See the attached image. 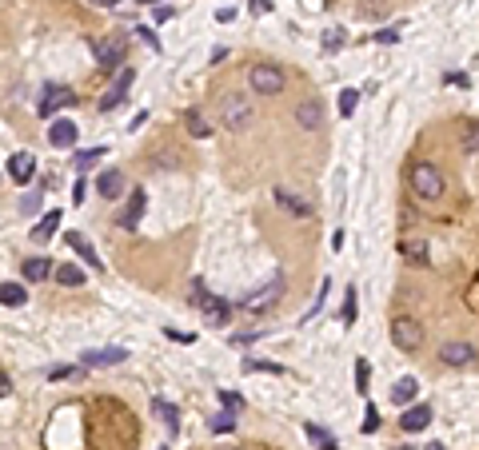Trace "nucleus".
Segmentation results:
<instances>
[{
  "label": "nucleus",
  "instance_id": "nucleus-1",
  "mask_svg": "<svg viewBox=\"0 0 479 450\" xmlns=\"http://www.w3.org/2000/svg\"><path fill=\"white\" fill-rule=\"evenodd\" d=\"M408 180H411V191H416L419 200H439V195H443V171H439L431 160L411 164Z\"/></svg>",
  "mask_w": 479,
  "mask_h": 450
},
{
  "label": "nucleus",
  "instance_id": "nucleus-2",
  "mask_svg": "<svg viewBox=\"0 0 479 450\" xmlns=\"http://www.w3.org/2000/svg\"><path fill=\"white\" fill-rule=\"evenodd\" d=\"M280 295H284V275H275L272 283H264V287H256L252 295H244V299H240V307L252 311V315H260V311L275 307V303H280Z\"/></svg>",
  "mask_w": 479,
  "mask_h": 450
},
{
  "label": "nucleus",
  "instance_id": "nucleus-3",
  "mask_svg": "<svg viewBox=\"0 0 479 450\" xmlns=\"http://www.w3.org/2000/svg\"><path fill=\"white\" fill-rule=\"evenodd\" d=\"M248 80H252L256 96H280V92H284V72L275 68V64H256V68L248 72Z\"/></svg>",
  "mask_w": 479,
  "mask_h": 450
},
{
  "label": "nucleus",
  "instance_id": "nucleus-4",
  "mask_svg": "<svg viewBox=\"0 0 479 450\" xmlns=\"http://www.w3.org/2000/svg\"><path fill=\"white\" fill-rule=\"evenodd\" d=\"M220 116H224L228 132H240V128L252 124V104H248L244 96H224V100H220Z\"/></svg>",
  "mask_w": 479,
  "mask_h": 450
},
{
  "label": "nucleus",
  "instance_id": "nucleus-5",
  "mask_svg": "<svg viewBox=\"0 0 479 450\" xmlns=\"http://www.w3.org/2000/svg\"><path fill=\"white\" fill-rule=\"evenodd\" d=\"M200 291V287H196ZM196 307L204 311V319H208V327H228L232 323V303H224V299H216V295H196Z\"/></svg>",
  "mask_w": 479,
  "mask_h": 450
},
{
  "label": "nucleus",
  "instance_id": "nucleus-6",
  "mask_svg": "<svg viewBox=\"0 0 479 450\" xmlns=\"http://www.w3.org/2000/svg\"><path fill=\"white\" fill-rule=\"evenodd\" d=\"M92 56L104 72H120L124 68V41H92Z\"/></svg>",
  "mask_w": 479,
  "mask_h": 450
},
{
  "label": "nucleus",
  "instance_id": "nucleus-7",
  "mask_svg": "<svg viewBox=\"0 0 479 450\" xmlns=\"http://www.w3.org/2000/svg\"><path fill=\"white\" fill-rule=\"evenodd\" d=\"M391 343H396L399 350H419V343H423V327H419L416 319H396V323H391Z\"/></svg>",
  "mask_w": 479,
  "mask_h": 450
},
{
  "label": "nucleus",
  "instance_id": "nucleus-8",
  "mask_svg": "<svg viewBox=\"0 0 479 450\" xmlns=\"http://www.w3.org/2000/svg\"><path fill=\"white\" fill-rule=\"evenodd\" d=\"M132 80H136V72L132 68H120L116 72V80H112V88L100 96V112H112V108H120L124 104V96H128V88H132Z\"/></svg>",
  "mask_w": 479,
  "mask_h": 450
},
{
  "label": "nucleus",
  "instance_id": "nucleus-9",
  "mask_svg": "<svg viewBox=\"0 0 479 450\" xmlns=\"http://www.w3.org/2000/svg\"><path fill=\"white\" fill-rule=\"evenodd\" d=\"M144 188H136V191H128V203H124L120 211H116V227H124V231H132L136 223L144 220Z\"/></svg>",
  "mask_w": 479,
  "mask_h": 450
},
{
  "label": "nucleus",
  "instance_id": "nucleus-10",
  "mask_svg": "<svg viewBox=\"0 0 479 450\" xmlns=\"http://www.w3.org/2000/svg\"><path fill=\"white\" fill-rule=\"evenodd\" d=\"M64 104H76V96H72V88H64V84H48L41 96V104H36V112H41L44 120H48L52 112H60Z\"/></svg>",
  "mask_w": 479,
  "mask_h": 450
},
{
  "label": "nucleus",
  "instance_id": "nucleus-11",
  "mask_svg": "<svg viewBox=\"0 0 479 450\" xmlns=\"http://www.w3.org/2000/svg\"><path fill=\"white\" fill-rule=\"evenodd\" d=\"M68 247L76 251V255H80V259L88 263L92 271H104V259L96 255V247H92V240L84 235V231H68Z\"/></svg>",
  "mask_w": 479,
  "mask_h": 450
},
{
  "label": "nucleus",
  "instance_id": "nucleus-12",
  "mask_svg": "<svg viewBox=\"0 0 479 450\" xmlns=\"http://www.w3.org/2000/svg\"><path fill=\"white\" fill-rule=\"evenodd\" d=\"M439 359L448 363V367H471L475 363V347L471 343H443L439 347Z\"/></svg>",
  "mask_w": 479,
  "mask_h": 450
},
{
  "label": "nucleus",
  "instance_id": "nucleus-13",
  "mask_svg": "<svg viewBox=\"0 0 479 450\" xmlns=\"http://www.w3.org/2000/svg\"><path fill=\"white\" fill-rule=\"evenodd\" d=\"M128 359V350L124 347H100V350H84L80 363L84 367H116V363Z\"/></svg>",
  "mask_w": 479,
  "mask_h": 450
},
{
  "label": "nucleus",
  "instance_id": "nucleus-14",
  "mask_svg": "<svg viewBox=\"0 0 479 450\" xmlns=\"http://www.w3.org/2000/svg\"><path fill=\"white\" fill-rule=\"evenodd\" d=\"M80 140V128L72 120H52L48 124V144L52 148H72V144Z\"/></svg>",
  "mask_w": 479,
  "mask_h": 450
},
{
  "label": "nucleus",
  "instance_id": "nucleus-15",
  "mask_svg": "<svg viewBox=\"0 0 479 450\" xmlns=\"http://www.w3.org/2000/svg\"><path fill=\"white\" fill-rule=\"evenodd\" d=\"M96 191H100L104 200H120L124 195V171L120 168H108L96 176Z\"/></svg>",
  "mask_w": 479,
  "mask_h": 450
},
{
  "label": "nucleus",
  "instance_id": "nucleus-16",
  "mask_svg": "<svg viewBox=\"0 0 479 450\" xmlns=\"http://www.w3.org/2000/svg\"><path fill=\"white\" fill-rule=\"evenodd\" d=\"M32 176H36V160H32L28 151H16V156H9V180H12V183H28Z\"/></svg>",
  "mask_w": 479,
  "mask_h": 450
},
{
  "label": "nucleus",
  "instance_id": "nucleus-17",
  "mask_svg": "<svg viewBox=\"0 0 479 450\" xmlns=\"http://www.w3.org/2000/svg\"><path fill=\"white\" fill-rule=\"evenodd\" d=\"M431 422V402H419V407H408L404 414H399V427L408 430V434H416V430H423Z\"/></svg>",
  "mask_w": 479,
  "mask_h": 450
},
{
  "label": "nucleus",
  "instance_id": "nucleus-18",
  "mask_svg": "<svg viewBox=\"0 0 479 450\" xmlns=\"http://www.w3.org/2000/svg\"><path fill=\"white\" fill-rule=\"evenodd\" d=\"M184 128H188V136H192V140H208V136H212V124H208V116L200 108L184 112Z\"/></svg>",
  "mask_w": 479,
  "mask_h": 450
},
{
  "label": "nucleus",
  "instance_id": "nucleus-19",
  "mask_svg": "<svg viewBox=\"0 0 479 450\" xmlns=\"http://www.w3.org/2000/svg\"><path fill=\"white\" fill-rule=\"evenodd\" d=\"M296 120L304 124V132H316L320 124H324V104H320V100H304L296 108Z\"/></svg>",
  "mask_w": 479,
  "mask_h": 450
},
{
  "label": "nucleus",
  "instance_id": "nucleus-20",
  "mask_svg": "<svg viewBox=\"0 0 479 450\" xmlns=\"http://www.w3.org/2000/svg\"><path fill=\"white\" fill-rule=\"evenodd\" d=\"M275 203L284 211H292V215H312V203H307L304 195H296V191H288V188H275Z\"/></svg>",
  "mask_w": 479,
  "mask_h": 450
},
{
  "label": "nucleus",
  "instance_id": "nucleus-21",
  "mask_svg": "<svg viewBox=\"0 0 479 450\" xmlns=\"http://www.w3.org/2000/svg\"><path fill=\"white\" fill-rule=\"evenodd\" d=\"M56 227H60V208H52L48 215H44L36 227H32V243H44V240H52L56 235Z\"/></svg>",
  "mask_w": 479,
  "mask_h": 450
},
{
  "label": "nucleus",
  "instance_id": "nucleus-22",
  "mask_svg": "<svg viewBox=\"0 0 479 450\" xmlns=\"http://www.w3.org/2000/svg\"><path fill=\"white\" fill-rule=\"evenodd\" d=\"M52 275V263L44 259V255H28V259H24V279L28 283H41V279H48Z\"/></svg>",
  "mask_w": 479,
  "mask_h": 450
},
{
  "label": "nucleus",
  "instance_id": "nucleus-23",
  "mask_svg": "<svg viewBox=\"0 0 479 450\" xmlns=\"http://www.w3.org/2000/svg\"><path fill=\"white\" fill-rule=\"evenodd\" d=\"M416 395H419V382L416 379H399L396 387H391V402H396V407H404V410L411 407V399H416Z\"/></svg>",
  "mask_w": 479,
  "mask_h": 450
},
{
  "label": "nucleus",
  "instance_id": "nucleus-24",
  "mask_svg": "<svg viewBox=\"0 0 479 450\" xmlns=\"http://www.w3.org/2000/svg\"><path fill=\"white\" fill-rule=\"evenodd\" d=\"M0 303L4 307H24L28 303V291H24V283H0Z\"/></svg>",
  "mask_w": 479,
  "mask_h": 450
},
{
  "label": "nucleus",
  "instance_id": "nucleus-25",
  "mask_svg": "<svg viewBox=\"0 0 479 450\" xmlns=\"http://www.w3.org/2000/svg\"><path fill=\"white\" fill-rule=\"evenodd\" d=\"M152 414H156V419H160L168 430H180V410H176L168 399H152Z\"/></svg>",
  "mask_w": 479,
  "mask_h": 450
},
{
  "label": "nucleus",
  "instance_id": "nucleus-26",
  "mask_svg": "<svg viewBox=\"0 0 479 450\" xmlns=\"http://www.w3.org/2000/svg\"><path fill=\"white\" fill-rule=\"evenodd\" d=\"M304 434L312 439V446H316V450H339V442L332 439V434H327L320 422H304Z\"/></svg>",
  "mask_w": 479,
  "mask_h": 450
},
{
  "label": "nucleus",
  "instance_id": "nucleus-27",
  "mask_svg": "<svg viewBox=\"0 0 479 450\" xmlns=\"http://www.w3.org/2000/svg\"><path fill=\"white\" fill-rule=\"evenodd\" d=\"M208 427H212L216 434H232V430L240 427V414H236V410H220V414L208 419Z\"/></svg>",
  "mask_w": 479,
  "mask_h": 450
},
{
  "label": "nucleus",
  "instance_id": "nucleus-28",
  "mask_svg": "<svg viewBox=\"0 0 479 450\" xmlns=\"http://www.w3.org/2000/svg\"><path fill=\"white\" fill-rule=\"evenodd\" d=\"M399 255H408L411 263H428V243L423 240H399Z\"/></svg>",
  "mask_w": 479,
  "mask_h": 450
},
{
  "label": "nucleus",
  "instance_id": "nucleus-29",
  "mask_svg": "<svg viewBox=\"0 0 479 450\" xmlns=\"http://www.w3.org/2000/svg\"><path fill=\"white\" fill-rule=\"evenodd\" d=\"M80 279H84V271H80V267H72V263L56 267V283H64V287H76Z\"/></svg>",
  "mask_w": 479,
  "mask_h": 450
},
{
  "label": "nucleus",
  "instance_id": "nucleus-30",
  "mask_svg": "<svg viewBox=\"0 0 479 450\" xmlns=\"http://www.w3.org/2000/svg\"><path fill=\"white\" fill-rule=\"evenodd\" d=\"M100 156H104V148H88V151H76V160H72V164H76V171H88Z\"/></svg>",
  "mask_w": 479,
  "mask_h": 450
},
{
  "label": "nucleus",
  "instance_id": "nucleus-31",
  "mask_svg": "<svg viewBox=\"0 0 479 450\" xmlns=\"http://www.w3.org/2000/svg\"><path fill=\"white\" fill-rule=\"evenodd\" d=\"M356 104H359V92L356 88L339 92V116H352V112H356Z\"/></svg>",
  "mask_w": 479,
  "mask_h": 450
},
{
  "label": "nucleus",
  "instance_id": "nucleus-32",
  "mask_svg": "<svg viewBox=\"0 0 479 450\" xmlns=\"http://www.w3.org/2000/svg\"><path fill=\"white\" fill-rule=\"evenodd\" d=\"M339 319L352 327L356 323V287H347V295H344V311H339Z\"/></svg>",
  "mask_w": 479,
  "mask_h": 450
},
{
  "label": "nucleus",
  "instance_id": "nucleus-33",
  "mask_svg": "<svg viewBox=\"0 0 479 450\" xmlns=\"http://www.w3.org/2000/svg\"><path fill=\"white\" fill-rule=\"evenodd\" d=\"M359 430H364V434H376V430H379V410L372 407V402H367V410H364V422H359Z\"/></svg>",
  "mask_w": 479,
  "mask_h": 450
},
{
  "label": "nucleus",
  "instance_id": "nucleus-34",
  "mask_svg": "<svg viewBox=\"0 0 479 450\" xmlns=\"http://www.w3.org/2000/svg\"><path fill=\"white\" fill-rule=\"evenodd\" d=\"M344 48V28H327L324 32V52H339Z\"/></svg>",
  "mask_w": 479,
  "mask_h": 450
},
{
  "label": "nucleus",
  "instance_id": "nucleus-35",
  "mask_svg": "<svg viewBox=\"0 0 479 450\" xmlns=\"http://www.w3.org/2000/svg\"><path fill=\"white\" fill-rule=\"evenodd\" d=\"M367 379H372L367 359H356V390H359V395H367Z\"/></svg>",
  "mask_w": 479,
  "mask_h": 450
},
{
  "label": "nucleus",
  "instance_id": "nucleus-36",
  "mask_svg": "<svg viewBox=\"0 0 479 450\" xmlns=\"http://www.w3.org/2000/svg\"><path fill=\"white\" fill-rule=\"evenodd\" d=\"M220 402H224V410H236V414L244 410V399H240L236 390H220Z\"/></svg>",
  "mask_w": 479,
  "mask_h": 450
},
{
  "label": "nucleus",
  "instance_id": "nucleus-37",
  "mask_svg": "<svg viewBox=\"0 0 479 450\" xmlns=\"http://www.w3.org/2000/svg\"><path fill=\"white\" fill-rule=\"evenodd\" d=\"M244 370H268V375H280V363H260V359H244Z\"/></svg>",
  "mask_w": 479,
  "mask_h": 450
},
{
  "label": "nucleus",
  "instance_id": "nucleus-38",
  "mask_svg": "<svg viewBox=\"0 0 479 450\" xmlns=\"http://www.w3.org/2000/svg\"><path fill=\"white\" fill-rule=\"evenodd\" d=\"M136 36H140V41L148 44V48H152V52H160V36H156L152 28H136Z\"/></svg>",
  "mask_w": 479,
  "mask_h": 450
},
{
  "label": "nucleus",
  "instance_id": "nucleus-39",
  "mask_svg": "<svg viewBox=\"0 0 479 450\" xmlns=\"http://www.w3.org/2000/svg\"><path fill=\"white\" fill-rule=\"evenodd\" d=\"M399 41V28H379L376 32V44H396Z\"/></svg>",
  "mask_w": 479,
  "mask_h": 450
},
{
  "label": "nucleus",
  "instance_id": "nucleus-40",
  "mask_svg": "<svg viewBox=\"0 0 479 450\" xmlns=\"http://www.w3.org/2000/svg\"><path fill=\"white\" fill-rule=\"evenodd\" d=\"M84 200H88V183L76 180V183H72V203H84Z\"/></svg>",
  "mask_w": 479,
  "mask_h": 450
},
{
  "label": "nucleus",
  "instance_id": "nucleus-41",
  "mask_svg": "<svg viewBox=\"0 0 479 450\" xmlns=\"http://www.w3.org/2000/svg\"><path fill=\"white\" fill-rule=\"evenodd\" d=\"M72 375H76V370H72V367H52V370H48V379H52V382H60V379H72Z\"/></svg>",
  "mask_w": 479,
  "mask_h": 450
},
{
  "label": "nucleus",
  "instance_id": "nucleus-42",
  "mask_svg": "<svg viewBox=\"0 0 479 450\" xmlns=\"http://www.w3.org/2000/svg\"><path fill=\"white\" fill-rule=\"evenodd\" d=\"M164 335H168V339H176V343H192V335H188V331H176V327H168Z\"/></svg>",
  "mask_w": 479,
  "mask_h": 450
},
{
  "label": "nucleus",
  "instance_id": "nucleus-43",
  "mask_svg": "<svg viewBox=\"0 0 479 450\" xmlns=\"http://www.w3.org/2000/svg\"><path fill=\"white\" fill-rule=\"evenodd\" d=\"M172 16H176V9H172V4H160V9H156V21H172Z\"/></svg>",
  "mask_w": 479,
  "mask_h": 450
},
{
  "label": "nucleus",
  "instance_id": "nucleus-44",
  "mask_svg": "<svg viewBox=\"0 0 479 450\" xmlns=\"http://www.w3.org/2000/svg\"><path fill=\"white\" fill-rule=\"evenodd\" d=\"M21 208H24V211H36V208H41V195H36V191H32V195H24Z\"/></svg>",
  "mask_w": 479,
  "mask_h": 450
},
{
  "label": "nucleus",
  "instance_id": "nucleus-45",
  "mask_svg": "<svg viewBox=\"0 0 479 450\" xmlns=\"http://www.w3.org/2000/svg\"><path fill=\"white\" fill-rule=\"evenodd\" d=\"M216 21H220V24H232V21H236V9H220V12H216Z\"/></svg>",
  "mask_w": 479,
  "mask_h": 450
},
{
  "label": "nucleus",
  "instance_id": "nucleus-46",
  "mask_svg": "<svg viewBox=\"0 0 479 450\" xmlns=\"http://www.w3.org/2000/svg\"><path fill=\"white\" fill-rule=\"evenodd\" d=\"M275 0H252V12H272Z\"/></svg>",
  "mask_w": 479,
  "mask_h": 450
},
{
  "label": "nucleus",
  "instance_id": "nucleus-47",
  "mask_svg": "<svg viewBox=\"0 0 479 450\" xmlns=\"http://www.w3.org/2000/svg\"><path fill=\"white\" fill-rule=\"evenodd\" d=\"M144 120H148V112H136V116H132V124H128V132H136V128H144Z\"/></svg>",
  "mask_w": 479,
  "mask_h": 450
},
{
  "label": "nucleus",
  "instance_id": "nucleus-48",
  "mask_svg": "<svg viewBox=\"0 0 479 450\" xmlns=\"http://www.w3.org/2000/svg\"><path fill=\"white\" fill-rule=\"evenodd\" d=\"M423 450H443V446H439V442H431V446H423Z\"/></svg>",
  "mask_w": 479,
  "mask_h": 450
},
{
  "label": "nucleus",
  "instance_id": "nucleus-49",
  "mask_svg": "<svg viewBox=\"0 0 479 450\" xmlns=\"http://www.w3.org/2000/svg\"><path fill=\"white\" fill-rule=\"evenodd\" d=\"M100 4H108V9H112V4H120V0H100Z\"/></svg>",
  "mask_w": 479,
  "mask_h": 450
},
{
  "label": "nucleus",
  "instance_id": "nucleus-50",
  "mask_svg": "<svg viewBox=\"0 0 479 450\" xmlns=\"http://www.w3.org/2000/svg\"><path fill=\"white\" fill-rule=\"evenodd\" d=\"M399 450H419V446H399Z\"/></svg>",
  "mask_w": 479,
  "mask_h": 450
}]
</instances>
